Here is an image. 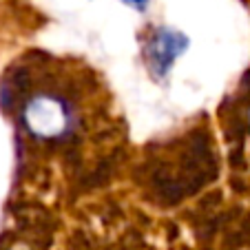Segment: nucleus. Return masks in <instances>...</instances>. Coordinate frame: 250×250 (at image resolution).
Listing matches in <instances>:
<instances>
[{
	"mask_svg": "<svg viewBox=\"0 0 250 250\" xmlns=\"http://www.w3.org/2000/svg\"><path fill=\"white\" fill-rule=\"evenodd\" d=\"M24 126L38 140H62L71 133L76 113L69 100L60 93L40 91L31 95L22 109Z\"/></svg>",
	"mask_w": 250,
	"mask_h": 250,
	"instance_id": "1",
	"label": "nucleus"
},
{
	"mask_svg": "<svg viewBox=\"0 0 250 250\" xmlns=\"http://www.w3.org/2000/svg\"><path fill=\"white\" fill-rule=\"evenodd\" d=\"M188 47V40L177 31L170 29H160L144 47L146 56V66L155 78H164L175 64V60L182 56Z\"/></svg>",
	"mask_w": 250,
	"mask_h": 250,
	"instance_id": "2",
	"label": "nucleus"
},
{
	"mask_svg": "<svg viewBox=\"0 0 250 250\" xmlns=\"http://www.w3.org/2000/svg\"><path fill=\"white\" fill-rule=\"evenodd\" d=\"M124 2H128V5H133V7H142V5H146V0H124Z\"/></svg>",
	"mask_w": 250,
	"mask_h": 250,
	"instance_id": "3",
	"label": "nucleus"
}]
</instances>
